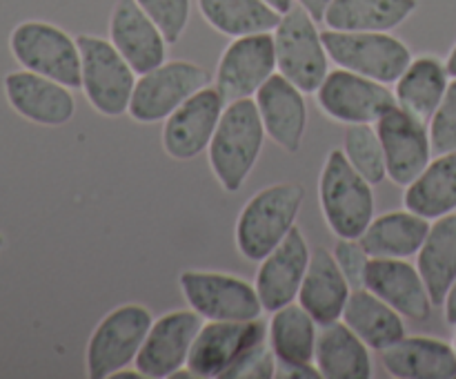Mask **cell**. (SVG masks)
Wrapping results in <instances>:
<instances>
[{
  "mask_svg": "<svg viewBox=\"0 0 456 379\" xmlns=\"http://www.w3.org/2000/svg\"><path fill=\"white\" fill-rule=\"evenodd\" d=\"M196 4L205 22L227 38L274 31L283 18L265 0H196Z\"/></svg>",
  "mask_w": 456,
  "mask_h": 379,
  "instance_id": "obj_32",
  "label": "cell"
},
{
  "mask_svg": "<svg viewBox=\"0 0 456 379\" xmlns=\"http://www.w3.org/2000/svg\"><path fill=\"white\" fill-rule=\"evenodd\" d=\"M372 183L361 177L343 150H330L319 174V203L337 239H361L377 212Z\"/></svg>",
  "mask_w": 456,
  "mask_h": 379,
  "instance_id": "obj_3",
  "label": "cell"
},
{
  "mask_svg": "<svg viewBox=\"0 0 456 379\" xmlns=\"http://www.w3.org/2000/svg\"><path fill=\"white\" fill-rule=\"evenodd\" d=\"M445 65H448V71L452 78H456V43L452 45V49H450L448 58H445Z\"/></svg>",
  "mask_w": 456,
  "mask_h": 379,
  "instance_id": "obj_42",
  "label": "cell"
},
{
  "mask_svg": "<svg viewBox=\"0 0 456 379\" xmlns=\"http://www.w3.org/2000/svg\"><path fill=\"white\" fill-rule=\"evenodd\" d=\"M267 4H270L272 9H276V12L281 13V16H283V13H288L289 9L294 7V3H297V0H265Z\"/></svg>",
  "mask_w": 456,
  "mask_h": 379,
  "instance_id": "obj_41",
  "label": "cell"
},
{
  "mask_svg": "<svg viewBox=\"0 0 456 379\" xmlns=\"http://www.w3.org/2000/svg\"><path fill=\"white\" fill-rule=\"evenodd\" d=\"M352 290L354 288L338 268L334 252L328 248H316L297 301L314 317L316 324L325 325L341 319Z\"/></svg>",
  "mask_w": 456,
  "mask_h": 379,
  "instance_id": "obj_22",
  "label": "cell"
},
{
  "mask_svg": "<svg viewBox=\"0 0 456 379\" xmlns=\"http://www.w3.org/2000/svg\"><path fill=\"white\" fill-rule=\"evenodd\" d=\"M341 150L346 152L347 161L354 165L356 172L368 178L372 185H379L387 178L386 154H383L381 138L374 123L347 125Z\"/></svg>",
  "mask_w": 456,
  "mask_h": 379,
  "instance_id": "obj_33",
  "label": "cell"
},
{
  "mask_svg": "<svg viewBox=\"0 0 456 379\" xmlns=\"http://www.w3.org/2000/svg\"><path fill=\"white\" fill-rule=\"evenodd\" d=\"M334 259H337L338 268L343 275L347 276L352 288H363L365 285V272H368L370 254L361 245L359 239H338L337 248H334Z\"/></svg>",
  "mask_w": 456,
  "mask_h": 379,
  "instance_id": "obj_36",
  "label": "cell"
},
{
  "mask_svg": "<svg viewBox=\"0 0 456 379\" xmlns=\"http://www.w3.org/2000/svg\"><path fill=\"white\" fill-rule=\"evenodd\" d=\"M9 49L22 70L58 80L69 89L83 83V58L78 40L62 27L45 21H25L13 27Z\"/></svg>",
  "mask_w": 456,
  "mask_h": 379,
  "instance_id": "obj_6",
  "label": "cell"
},
{
  "mask_svg": "<svg viewBox=\"0 0 456 379\" xmlns=\"http://www.w3.org/2000/svg\"><path fill=\"white\" fill-rule=\"evenodd\" d=\"M267 325L258 317L252 321H205L190 350L187 368L194 377H230L240 364L265 346Z\"/></svg>",
  "mask_w": 456,
  "mask_h": 379,
  "instance_id": "obj_9",
  "label": "cell"
},
{
  "mask_svg": "<svg viewBox=\"0 0 456 379\" xmlns=\"http://www.w3.org/2000/svg\"><path fill=\"white\" fill-rule=\"evenodd\" d=\"M265 136L254 98L227 103L208 147L209 169L223 192L236 194L243 190L261 159Z\"/></svg>",
  "mask_w": 456,
  "mask_h": 379,
  "instance_id": "obj_1",
  "label": "cell"
},
{
  "mask_svg": "<svg viewBox=\"0 0 456 379\" xmlns=\"http://www.w3.org/2000/svg\"><path fill=\"white\" fill-rule=\"evenodd\" d=\"M227 101L216 87L208 85L163 120L160 145L174 161H191L208 152Z\"/></svg>",
  "mask_w": 456,
  "mask_h": 379,
  "instance_id": "obj_16",
  "label": "cell"
},
{
  "mask_svg": "<svg viewBox=\"0 0 456 379\" xmlns=\"http://www.w3.org/2000/svg\"><path fill=\"white\" fill-rule=\"evenodd\" d=\"M417 9L419 0H332L323 22L338 31H392Z\"/></svg>",
  "mask_w": 456,
  "mask_h": 379,
  "instance_id": "obj_29",
  "label": "cell"
},
{
  "mask_svg": "<svg viewBox=\"0 0 456 379\" xmlns=\"http://www.w3.org/2000/svg\"><path fill=\"white\" fill-rule=\"evenodd\" d=\"M444 317H445V324L452 325V328H456V279H454V284L450 285L448 294H445Z\"/></svg>",
  "mask_w": 456,
  "mask_h": 379,
  "instance_id": "obj_40",
  "label": "cell"
},
{
  "mask_svg": "<svg viewBox=\"0 0 456 379\" xmlns=\"http://www.w3.org/2000/svg\"><path fill=\"white\" fill-rule=\"evenodd\" d=\"M209 70L191 61H165L138 76L129 103V119L141 125L163 123L176 107L212 85Z\"/></svg>",
  "mask_w": 456,
  "mask_h": 379,
  "instance_id": "obj_10",
  "label": "cell"
},
{
  "mask_svg": "<svg viewBox=\"0 0 456 379\" xmlns=\"http://www.w3.org/2000/svg\"><path fill=\"white\" fill-rule=\"evenodd\" d=\"M305 201L301 183L283 181L258 190L236 217L234 243L248 261H263L297 226Z\"/></svg>",
  "mask_w": 456,
  "mask_h": 379,
  "instance_id": "obj_2",
  "label": "cell"
},
{
  "mask_svg": "<svg viewBox=\"0 0 456 379\" xmlns=\"http://www.w3.org/2000/svg\"><path fill=\"white\" fill-rule=\"evenodd\" d=\"M3 245H4V236L0 235V250H3Z\"/></svg>",
  "mask_w": 456,
  "mask_h": 379,
  "instance_id": "obj_43",
  "label": "cell"
},
{
  "mask_svg": "<svg viewBox=\"0 0 456 379\" xmlns=\"http://www.w3.org/2000/svg\"><path fill=\"white\" fill-rule=\"evenodd\" d=\"M452 346H454V350H456V333H454V342H452Z\"/></svg>",
  "mask_w": 456,
  "mask_h": 379,
  "instance_id": "obj_44",
  "label": "cell"
},
{
  "mask_svg": "<svg viewBox=\"0 0 456 379\" xmlns=\"http://www.w3.org/2000/svg\"><path fill=\"white\" fill-rule=\"evenodd\" d=\"M154 324V315L141 303H123L107 312L85 348V373L89 379H111L134 364Z\"/></svg>",
  "mask_w": 456,
  "mask_h": 379,
  "instance_id": "obj_4",
  "label": "cell"
},
{
  "mask_svg": "<svg viewBox=\"0 0 456 379\" xmlns=\"http://www.w3.org/2000/svg\"><path fill=\"white\" fill-rule=\"evenodd\" d=\"M363 288L372 290L408 321H428L435 308L421 272L408 259H370Z\"/></svg>",
  "mask_w": 456,
  "mask_h": 379,
  "instance_id": "obj_21",
  "label": "cell"
},
{
  "mask_svg": "<svg viewBox=\"0 0 456 379\" xmlns=\"http://www.w3.org/2000/svg\"><path fill=\"white\" fill-rule=\"evenodd\" d=\"M386 154L387 178L395 185L408 187L432 161L430 129L403 107L392 105L374 123Z\"/></svg>",
  "mask_w": 456,
  "mask_h": 379,
  "instance_id": "obj_14",
  "label": "cell"
},
{
  "mask_svg": "<svg viewBox=\"0 0 456 379\" xmlns=\"http://www.w3.org/2000/svg\"><path fill=\"white\" fill-rule=\"evenodd\" d=\"M403 205L428 221L456 212V150L436 154L405 187Z\"/></svg>",
  "mask_w": 456,
  "mask_h": 379,
  "instance_id": "obj_28",
  "label": "cell"
},
{
  "mask_svg": "<svg viewBox=\"0 0 456 379\" xmlns=\"http://www.w3.org/2000/svg\"><path fill=\"white\" fill-rule=\"evenodd\" d=\"M330 3H332V0H297V4H301L316 22H323V16L325 12H328Z\"/></svg>",
  "mask_w": 456,
  "mask_h": 379,
  "instance_id": "obj_39",
  "label": "cell"
},
{
  "mask_svg": "<svg viewBox=\"0 0 456 379\" xmlns=\"http://www.w3.org/2000/svg\"><path fill=\"white\" fill-rule=\"evenodd\" d=\"M107 34L138 76L167 61L169 43L136 0H116Z\"/></svg>",
  "mask_w": 456,
  "mask_h": 379,
  "instance_id": "obj_19",
  "label": "cell"
},
{
  "mask_svg": "<svg viewBox=\"0 0 456 379\" xmlns=\"http://www.w3.org/2000/svg\"><path fill=\"white\" fill-rule=\"evenodd\" d=\"M381 364L396 379H454L456 350L452 343L436 337L405 334L401 342L381 352Z\"/></svg>",
  "mask_w": 456,
  "mask_h": 379,
  "instance_id": "obj_23",
  "label": "cell"
},
{
  "mask_svg": "<svg viewBox=\"0 0 456 379\" xmlns=\"http://www.w3.org/2000/svg\"><path fill=\"white\" fill-rule=\"evenodd\" d=\"M341 321L374 352L387 350L408 334L405 317L368 288L352 290Z\"/></svg>",
  "mask_w": 456,
  "mask_h": 379,
  "instance_id": "obj_24",
  "label": "cell"
},
{
  "mask_svg": "<svg viewBox=\"0 0 456 379\" xmlns=\"http://www.w3.org/2000/svg\"><path fill=\"white\" fill-rule=\"evenodd\" d=\"M203 324V317L191 308L165 312L154 319L134 361L138 373L147 379H167L187 368L190 350Z\"/></svg>",
  "mask_w": 456,
  "mask_h": 379,
  "instance_id": "obj_15",
  "label": "cell"
},
{
  "mask_svg": "<svg viewBox=\"0 0 456 379\" xmlns=\"http://www.w3.org/2000/svg\"><path fill=\"white\" fill-rule=\"evenodd\" d=\"M430 226L412 210H392L374 217L359 241L372 259H410L421 250Z\"/></svg>",
  "mask_w": 456,
  "mask_h": 379,
  "instance_id": "obj_27",
  "label": "cell"
},
{
  "mask_svg": "<svg viewBox=\"0 0 456 379\" xmlns=\"http://www.w3.org/2000/svg\"><path fill=\"white\" fill-rule=\"evenodd\" d=\"M4 96L12 110L29 123L45 128L67 125L76 114V98L67 85L29 70L4 76Z\"/></svg>",
  "mask_w": 456,
  "mask_h": 379,
  "instance_id": "obj_18",
  "label": "cell"
},
{
  "mask_svg": "<svg viewBox=\"0 0 456 379\" xmlns=\"http://www.w3.org/2000/svg\"><path fill=\"white\" fill-rule=\"evenodd\" d=\"M450 80L452 76H450L444 58L435 56V54L412 58L408 70L395 83L396 105L430 123L432 114L448 92Z\"/></svg>",
  "mask_w": 456,
  "mask_h": 379,
  "instance_id": "obj_26",
  "label": "cell"
},
{
  "mask_svg": "<svg viewBox=\"0 0 456 379\" xmlns=\"http://www.w3.org/2000/svg\"><path fill=\"white\" fill-rule=\"evenodd\" d=\"M272 36L279 74H283L301 92L316 94L325 76L330 74V56L319 31V22L301 4H297L283 13Z\"/></svg>",
  "mask_w": 456,
  "mask_h": 379,
  "instance_id": "obj_8",
  "label": "cell"
},
{
  "mask_svg": "<svg viewBox=\"0 0 456 379\" xmlns=\"http://www.w3.org/2000/svg\"><path fill=\"white\" fill-rule=\"evenodd\" d=\"M417 268L435 306H444L456 279V212L432 221L430 232L417 252Z\"/></svg>",
  "mask_w": 456,
  "mask_h": 379,
  "instance_id": "obj_30",
  "label": "cell"
},
{
  "mask_svg": "<svg viewBox=\"0 0 456 379\" xmlns=\"http://www.w3.org/2000/svg\"><path fill=\"white\" fill-rule=\"evenodd\" d=\"M314 96L319 110L330 120L343 125L377 123L387 107L396 105L395 89H390V85L354 74L343 67H337L325 76Z\"/></svg>",
  "mask_w": 456,
  "mask_h": 379,
  "instance_id": "obj_12",
  "label": "cell"
},
{
  "mask_svg": "<svg viewBox=\"0 0 456 379\" xmlns=\"http://www.w3.org/2000/svg\"><path fill=\"white\" fill-rule=\"evenodd\" d=\"M321 36L330 61L386 85H395L414 58L408 43L392 31L323 29Z\"/></svg>",
  "mask_w": 456,
  "mask_h": 379,
  "instance_id": "obj_7",
  "label": "cell"
},
{
  "mask_svg": "<svg viewBox=\"0 0 456 379\" xmlns=\"http://www.w3.org/2000/svg\"><path fill=\"white\" fill-rule=\"evenodd\" d=\"M314 364L325 379H370L374 375L370 348L341 319L319 328Z\"/></svg>",
  "mask_w": 456,
  "mask_h": 379,
  "instance_id": "obj_25",
  "label": "cell"
},
{
  "mask_svg": "<svg viewBox=\"0 0 456 379\" xmlns=\"http://www.w3.org/2000/svg\"><path fill=\"white\" fill-rule=\"evenodd\" d=\"M310 259L312 250L305 235L301 227L294 226L292 232L263 261H258L254 285H256L263 310L276 312L297 301Z\"/></svg>",
  "mask_w": 456,
  "mask_h": 379,
  "instance_id": "obj_17",
  "label": "cell"
},
{
  "mask_svg": "<svg viewBox=\"0 0 456 379\" xmlns=\"http://www.w3.org/2000/svg\"><path fill=\"white\" fill-rule=\"evenodd\" d=\"M430 141L435 154H445V152L456 150V78L450 80V87L445 92L444 101L432 114L430 123Z\"/></svg>",
  "mask_w": 456,
  "mask_h": 379,
  "instance_id": "obj_35",
  "label": "cell"
},
{
  "mask_svg": "<svg viewBox=\"0 0 456 379\" xmlns=\"http://www.w3.org/2000/svg\"><path fill=\"white\" fill-rule=\"evenodd\" d=\"M276 355L272 352L270 343L261 346L258 350H254L243 364L236 368V373L232 375V379H272L276 377Z\"/></svg>",
  "mask_w": 456,
  "mask_h": 379,
  "instance_id": "obj_37",
  "label": "cell"
},
{
  "mask_svg": "<svg viewBox=\"0 0 456 379\" xmlns=\"http://www.w3.org/2000/svg\"><path fill=\"white\" fill-rule=\"evenodd\" d=\"M136 3L159 25L169 45H176L183 38L190 25L191 0H136Z\"/></svg>",
  "mask_w": 456,
  "mask_h": 379,
  "instance_id": "obj_34",
  "label": "cell"
},
{
  "mask_svg": "<svg viewBox=\"0 0 456 379\" xmlns=\"http://www.w3.org/2000/svg\"><path fill=\"white\" fill-rule=\"evenodd\" d=\"M305 96L279 71L254 96L267 138L288 154H297L305 138L310 120Z\"/></svg>",
  "mask_w": 456,
  "mask_h": 379,
  "instance_id": "obj_20",
  "label": "cell"
},
{
  "mask_svg": "<svg viewBox=\"0 0 456 379\" xmlns=\"http://www.w3.org/2000/svg\"><path fill=\"white\" fill-rule=\"evenodd\" d=\"M83 58V89L89 105L105 119L127 114L138 74L110 38L94 34L76 36Z\"/></svg>",
  "mask_w": 456,
  "mask_h": 379,
  "instance_id": "obj_5",
  "label": "cell"
},
{
  "mask_svg": "<svg viewBox=\"0 0 456 379\" xmlns=\"http://www.w3.org/2000/svg\"><path fill=\"white\" fill-rule=\"evenodd\" d=\"M279 71L272 31L234 38L218 58L214 87L227 103L254 98L258 89Z\"/></svg>",
  "mask_w": 456,
  "mask_h": 379,
  "instance_id": "obj_13",
  "label": "cell"
},
{
  "mask_svg": "<svg viewBox=\"0 0 456 379\" xmlns=\"http://www.w3.org/2000/svg\"><path fill=\"white\" fill-rule=\"evenodd\" d=\"M178 288L205 321H252L265 312L256 285L230 272L183 270Z\"/></svg>",
  "mask_w": 456,
  "mask_h": 379,
  "instance_id": "obj_11",
  "label": "cell"
},
{
  "mask_svg": "<svg viewBox=\"0 0 456 379\" xmlns=\"http://www.w3.org/2000/svg\"><path fill=\"white\" fill-rule=\"evenodd\" d=\"M276 377L283 379H319L321 373L316 364H279Z\"/></svg>",
  "mask_w": 456,
  "mask_h": 379,
  "instance_id": "obj_38",
  "label": "cell"
},
{
  "mask_svg": "<svg viewBox=\"0 0 456 379\" xmlns=\"http://www.w3.org/2000/svg\"><path fill=\"white\" fill-rule=\"evenodd\" d=\"M319 328L314 317L298 301L272 312L267 343L279 364H314Z\"/></svg>",
  "mask_w": 456,
  "mask_h": 379,
  "instance_id": "obj_31",
  "label": "cell"
}]
</instances>
